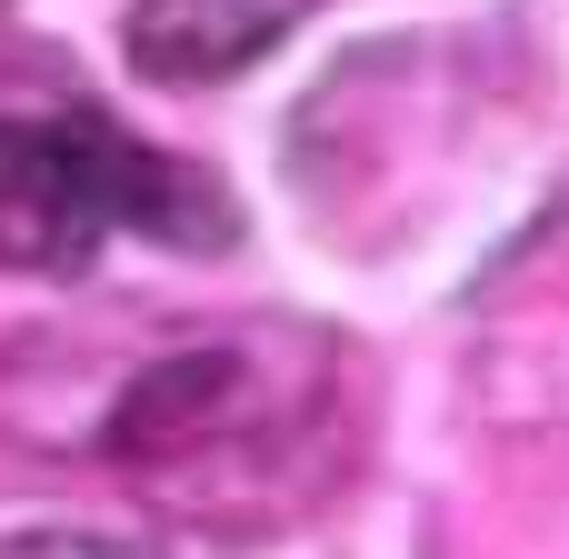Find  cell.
Segmentation results:
<instances>
[{
    "label": "cell",
    "mask_w": 569,
    "mask_h": 559,
    "mask_svg": "<svg viewBox=\"0 0 569 559\" xmlns=\"http://www.w3.org/2000/svg\"><path fill=\"white\" fill-rule=\"evenodd\" d=\"M160 230V240H230V210L210 190V170L160 160L140 140H120L100 110H60L0 140V260L20 270H70L100 250V230Z\"/></svg>",
    "instance_id": "6da1fadb"
},
{
    "label": "cell",
    "mask_w": 569,
    "mask_h": 559,
    "mask_svg": "<svg viewBox=\"0 0 569 559\" xmlns=\"http://www.w3.org/2000/svg\"><path fill=\"white\" fill-rule=\"evenodd\" d=\"M280 30V0H140L130 10V60L150 80H220L260 60Z\"/></svg>",
    "instance_id": "7a4b0ae2"
}]
</instances>
